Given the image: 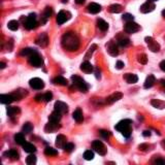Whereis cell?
I'll list each match as a JSON object with an SVG mask.
<instances>
[{"label":"cell","mask_w":165,"mask_h":165,"mask_svg":"<svg viewBox=\"0 0 165 165\" xmlns=\"http://www.w3.org/2000/svg\"><path fill=\"white\" fill-rule=\"evenodd\" d=\"M37 53V51L35 48H23L22 51L20 52V55L23 56V57H30L31 55L33 54Z\"/></svg>","instance_id":"obj_31"},{"label":"cell","mask_w":165,"mask_h":165,"mask_svg":"<svg viewBox=\"0 0 165 165\" xmlns=\"http://www.w3.org/2000/svg\"><path fill=\"white\" fill-rule=\"evenodd\" d=\"M6 112H7V116L10 118H13V117H15V116L19 115V113H21V109H20V107H18V106H9L6 109Z\"/></svg>","instance_id":"obj_25"},{"label":"cell","mask_w":165,"mask_h":165,"mask_svg":"<svg viewBox=\"0 0 165 165\" xmlns=\"http://www.w3.org/2000/svg\"><path fill=\"white\" fill-rule=\"evenodd\" d=\"M15 142L20 145H23L24 143L26 142V139H25V136H24V133H17L15 135Z\"/></svg>","instance_id":"obj_34"},{"label":"cell","mask_w":165,"mask_h":165,"mask_svg":"<svg viewBox=\"0 0 165 165\" xmlns=\"http://www.w3.org/2000/svg\"><path fill=\"white\" fill-rule=\"evenodd\" d=\"M5 66H6V64L4 63V62H0V68L1 69H4Z\"/></svg>","instance_id":"obj_55"},{"label":"cell","mask_w":165,"mask_h":165,"mask_svg":"<svg viewBox=\"0 0 165 165\" xmlns=\"http://www.w3.org/2000/svg\"><path fill=\"white\" fill-rule=\"evenodd\" d=\"M124 78H125L126 82L128 84H135L138 81V77L134 74H126L124 75Z\"/></svg>","instance_id":"obj_28"},{"label":"cell","mask_w":165,"mask_h":165,"mask_svg":"<svg viewBox=\"0 0 165 165\" xmlns=\"http://www.w3.org/2000/svg\"><path fill=\"white\" fill-rule=\"evenodd\" d=\"M109 13H119L123 10V7H122L121 4H112L109 6Z\"/></svg>","instance_id":"obj_35"},{"label":"cell","mask_w":165,"mask_h":165,"mask_svg":"<svg viewBox=\"0 0 165 165\" xmlns=\"http://www.w3.org/2000/svg\"><path fill=\"white\" fill-rule=\"evenodd\" d=\"M155 164H165V160L164 159H157V160H155Z\"/></svg>","instance_id":"obj_50"},{"label":"cell","mask_w":165,"mask_h":165,"mask_svg":"<svg viewBox=\"0 0 165 165\" xmlns=\"http://www.w3.org/2000/svg\"><path fill=\"white\" fill-rule=\"evenodd\" d=\"M161 145H162V147H163L165 149V139L164 140H162V142H161Z\"/></svg>","instance_id":"obj_57"},{"label":"cell","mask_w":165,"mask_h":165,"mask_svg":"<svg viewBox=\"0 0 165 165\" xmlns=\"http://www.w3.org/2000/svg\"><path fill=\"white\" fill-rule=\"evenodd\" d=\"M4 156L7 157V158H10L13 159V160H18L19 159V153L17 150H13V149H12V150L9 151H6V152L4 153Z\"/></svg>","instance_id":"obj_26"},{"label":"cell","mask_w":165,"mask_h":165,"mask_svg":"<svg viewBox=\"0 0 165 165\" xmlns=\"http://www.w3.org/2000/svg\"><path fill=\"white\" fill-rule=\"evenodd\" d=\"M61 125L59 124V122H53V121H48V124H45V131L47 133H53V132L57 131L58 129H60Z\"/></svg>","instance_id":"obj_12"},{"label":"cell","mask_w":165,"mask_h":165,"mask_svg":"<svg viewBox=\"0 0 165 165\" xmlns=\"http://www.w3.org/2000/svg\"><path fill=\"white\" fill-rule=\"evenodd\" d=\"M122 19H123V21H125V22H131V21L134 20V17L131 13H124Z\"/></svg>","instance_id":"obj_44"},{"label":"cell","mask_w":165,"mask_h":165,"mask_svg":"<svg viewBox=\"0 0 165 165\" xmlns=\"http://www.w3.org/2000/svg\"><path fill=\"white\" fill-rule=\"evenodd\" d=\"M84 158H85V160H93L94 159V153L92 152L91 150H88L86 151L85 153H84Z\"/></svg>","instance_id":"obj_42"},{"label":"cell","mask_w":165,"mask_h":165,"mask_svg":"<svg viewBox=\"0 0 165 165\" xmlns=\"http://www.w3.org/2000/svg\"><path fill=\"white\" fill-rule=\"evenodd\" d=\"M117 42L118 45L122 48H126L130 45V39L127 36H124V34H118L117 36Z\"/></svg>","instance_id":"obj_16"},{"label":"cell","mask_w":165,"mask_h":165,"mask_svg":"<svg viewBox=\"0 0 165 165\" xmlns=\"http://www.w3.org/2000/svg\"><path fill=\"white\" fill-rule=\"evenodd\" d=\"M97 27H98L101 31H106L107 29H109V24L105 22L104 20H102V19H98V20H97Z\"/></svg>","instance_id":"obj_33"},{"label":"cell","mask_w":165,"mask_h":165,"mask_svg":"<svg viewBox=\"0 0 165 165\" xmlns=\"http://www.w3.org/2000/svg\"><path fill=\"white\" fill-rule=\"evenodd\" d=\"M160 68L163 70V71H165V60H163L160 63Z\"/></svg>","instance_id":"obj_52"},{"label":"cell","mask_w":165,"mask_h":165,"mask_svg":"<svg viewBox=\"0 0 165 165\" xmlns=\"http://www.w3.org/2000/svg\"><path fill=\"white\" fill-rule=\"evenodd\" d=\"M149 148H150V145H149L148 143H142V145H139V147H138L140 151H148Z\"/></svg>","instance_id":"obj_47"},{"label":"cell","mask_w":165,"mask_h":165,"mask_svg":"<svg viewBox=\"0 0 165 165\" xmlns=\"http://www.w3.org/2000/svg\"><path fill=\"white\" fill-rule=\"evenodd\" d=\"M70 18H71V13L69 12H67V10H61L57 15L56 21L58 23V25H62V24H64L68 20H70Z\"/></svg>","instance_id":"obj_8"},{"label":"cell","mask_w":165,"mask_h":165,"mask_svg":"<svg viewBox=\"0 0 165 165\" xmlns=\"http://www.w3.org/2000/svg\"><path fill=\"white\" fill-rule=\"evenodd\" d=\"M54 107H55L56 110L60 112L61 113H66L67 112H68V105H67L66 103H64V102H62V101H56Z\"/></svg>","instance_id":"obj_20"},{"label":"cell","mask_w":165,"mask_h":165,"mask_svg":"<svg viewBox=\"0 0 165 165\" xmlns=\"http://www.w3.org/2000/svg\"><path fill=\"white\" fill-rule=\"evenodd\" d=\"M72 118H74V120L75 122H77V123H82L84 121V116H83V112L81 109H77L72 113Z\"/></svg>","instance_id":"obj_24"},{"label":"cell","mask_w":165,"mask_h":165,"mask_svg":"<svg viewBox=\"0 0 165 165\" xmlns=\"http://www.w3.org/2000/svg\"><path fill=\"white\" fill-rule=\"evenodd\" d=\"M139 30H140V26L137 23L133 22V21H131V22H127L125 24V26H124V31L128 34L136 33V32L139 31Z\"/></svg>","instance_id":"obj_7"},{"label":"cell","mask_w":165,"mask_h":165,"mask_svg":"<svg viewBox=\"0 0 165 165\" xmlns=\"http://www.w3.org/2000/svg\"><path fill=\"white\" fill-rule=\"evenodd\" d=\"M131 124H132V121L126 119V120H122V121L119 122L117 125H116L115 128H116V130L121 132V133L123 134L126 138H128V137H130L131 132H132Z\"/></svg>","instance_id":"obj_2"},{"label":"cell","mask_w":165,"mask_h":165,"mask_svg":"<svg viewBox=\"0 0 165 165\" xmlns=\"http://www.w3.org/2000/svg\"><path fill=\"white\" fill-rule=\"evenodd\" d=\"M92 148L94 149V151H95L96 153H98L99 155H101V156L106 155V153H107L106 147H105L104 143L102 142H100V140H94V142H92Z\"/></svg>","instance_id":"obj_5"},{"label":"cell","mask_w":165,"mask_h":165,"mask_svg":"<svg viewBox=\"0 0 165 165\" xmlns=\"http://www.w3.org/2000/svg\"><path fill=\"white\" fill-rule=\"evenodd\" d=\"M7 27H9V30H12V31L18 30V29H19V22H18V21H16V20L9 21V24H7Z\"/></svg>","instance_id":"obj_36"},{"label":"cell","mask_w":165,"mask_h":165,"mask_svg":"<svg viewBox=\"0 0 165 165\" xmlns=\"http://www.w3.org/2000/svg\"><path fill=\"white\" fill-rule=\"evenodd\" d=\"M160 83H161V85L163 86V87H165V80H161Z\"/></svg>","instance_id":"obj_56"},{"label":"cell","mask_w":165,"mask_h":165,"mask_svg":"<svg viewBox=\"0 0 165 165\" xmlns=\"http://www.w3.org/2000/svg\"><path fill=\"white\" fill-rule=\"evenodd\" d=\"M44 100V95H41V94H38V95L35 96V101L36 102H40Z\"/></svg>","instance_id":"obj_48"},{"label":"cell","mask_w":165,"mask_h":165,"mask_svg":"<svg viewBox=\"0 0 165 165\" xmlns=\"http://www.w3.org/2000/svg\"><path fill=\"white\" fill-rule=\"evenodd\" d=\"M137 61L139 62L140 64H147L148 63V56L145 54H140V55L137 56Z\"/></svg>","instance_id":"obj_40"},{"label":"cell","mask_w":165,"mask_h":165,"mask_svg":"<svg viewBox=\"0 0 165 165\" xmlns=\"http://www.w3.org/2000/svg\"><path fill=\"white\" fill-rule=\"evenodd\" d=\"M124 66H125V65H124V62H122V61H118L117 64H116V67H117V69H122Z\"/></svg>","instance_id":"obj_49"},{"label":"cell","mask_w":165,"mask_h":165,"mask_svg":"<svg viewBox=\"0 0 165 165\" xmlns=\"http://www.w3.org/2000/svg\"><path fill=\"white\" fill-rule=\"evenodd\" d=\"M80 68L83 72H85V74H91V72H93V70H94V66L92 65L89 61L86 60L85 62H83V63L81 64Z\"/></svg>","instance_id":"obj_21"},{"label":"cell","mask_w":165,"mask_h":165,"mask_svg":"<svg viewBox=\"0 0 165 165\" xmlns=\"http://www.w3.org/2000/svg\"><path fill=\"white\" fill-rule=\"evenodd\" d=\"M118 42H116L115 40H109L106 44V52L109 54L110 56L116 57L119 55V48H118Z\"/></svg>","instance_id":"obj_6"},{"label":"cell","mask_w":165,"mask_h":165,"mask_svg":"<svg viewBox=\"0 0 165 165\" xmlns=\"http://www.w3.org/2000/svg\"><path fill=\"white\" fill-rule=\"evenodd\" d=\"M62 118V113L58 110H54V112L48 116V121H53V122H60Z\"/></svg>","instance_id":"obj_27"},{"label":"cell","mask_w":165,"mask_h":165,"mask_svg":"<svg viewBox=\"0 0 165 165\" xmlns=\"http://www.w3.org/2000/svg\"><path fill=\"white\" fill-rule=\"evenodd\" d=\"M155 4H154V2L153 1H150V0H148L147 2H145L142 6H140V13H151V12H153L154 9H155Z\"/></svg>","instance_id":"obj_13"},{"label":"cell","mask_w":165,"mask_h":165,"mask_svg":"<svg viewBox=\"0 0 165 165\" xmlns=\"http://www.w3.org/2000/svg\"><path fill=\"white\" fill-rule=\"evenodd\" d=\"M97 48V45H92L90 48H89V51L87 52V54L85 55V59L86 60H88V59H90L92 55H93V53H94V51H95Z\"/></svg>","instance_id":"obj_39"},{"label":"cell","mask_w":165,"mask_h":165,"mask_svg":"<svg viewBox=\"0 0 165 165\" xmlns=\"http://www.w3.org/2000/svg\"><path fill=\"white\" fill-rule=\"evenodd\" d=\"M151 104H152L154 107L159 109H165V102L162 101V100H159V99H153L152 101H151Z\"/></svg>","instance_id":"obj_32"},{"label":"cell","mask_w":165,"mask_h":165,"mask_svg":"<svg viewBox=\"0 0 165 165\" xmlns=\"http://www.w3.org/2000/svg\"><path fill=\"white\" fill-rule=\"evenodd\" d=\"M142 135L145 137H148V136H151V131L150 130H145L142 132Z\"/></svg>","instance_id":"obj_51"},{"label":"cell","mask_w":165,"mask_h":165,"mask_svg":"<svg viewBox=\"0 0 165 165\" xmlns=\"http://www.w3.org/2000/svg\"><path fill=\"white\" fill-rule=\"evenodd\" d=\"M95 77H96V78H98V80H100V77H101V75H100V71H98V69L95 70Z\"/></svg>","instance_id":"obj_53"},{"label":"cell","mask_w":165,"mask_h":165,"mask_svg":"<svg viewBox=\"0 0 165 165\" xmlns=\"http://www.w3.org/2000/svg\"><path fill=\"white\" fill-rule=\"evenodd\" d=\"M62 2H63V3H65V2H67V0H62Z\"/></svg>","instance_id":"obj_59"},{"label":"cell","mask_w":165,"mask_h":165,"mask_svg":"<svg viewBox=\"0 0 165 165\" xmlns=\"http://www.w3.org/2000/svg\"><path fill=\"white\" fill-rule=\"evenodd\" d=\"M74 1H75V3H77V4H84L86 0H74Z\"/></svg>","instance_id":"obj_54"},{"label":"cell","mask_w":165,"mask_h":165,"mask_svg":"<svg viewBox=\"0 0 165 165\" xmlns=\"http://www.w3.org/2000/svg\"><path fill=\"white\" fill-rule=\"evenodd\" d=\"M52 15H53V9H52V7L47 6V7H45V9L44 13H42L41 18H40V24H41V25H45V24L48 22V19L52 17Z\"/></svg>","instance_id":"obj_14"},{"label":"cell","mask_w":165,"mask_h":165,"mask_svg":"<svg viewBox=\"0 0 165 165\" xmlns=\"http://www.w3.org/2000/svg\"><path fill=\"white\" fill-rule=\"evenodd\" d=\"M150 1H153V2H155V1H158V0H150Z\"/></svg>","instance_id":"obj_60"},{"label":"cell","mask_w":165,"mask_h":165,"mask_svg":"<svg viewBox=\"0 0 165 165\" xmlns=\"http://www.w3.org/2000/svg\"><path fill=\"white\" fill-rule=\"evenodd\" d=\"M45 154L47 156H56L58 155V151L56 149H53L51 147H47L45 149Z\"/></svg>","instance_id":"obj_37"},{"label":"cell","mask_w":165,"mask_h":165,"mask_svg":"<svg viewBox=\"0 0 165 165\" xmlns=\"http://www.w3.org/2000/svg\"><path fill=\"white\" fill-rule=\"evenodd\" d=\"M71 81H72V85H74V87L75 89H77L80 92H82V93H87V92H88L89 85L81 77L75 75V74L72 75Z\"/></svg>","instance_id":"obj_3"},{"label":"cell","mask_w":165,"mask_h":165,"mask_svg":"<svg viewBox=\"0 0 165 165\" xmlns=\"http://www.w3.org/2000/svg\"><path fill=\"white\" fill-rule=\"evenodd\" d=\"M63 150L65 151V152H67V153H71L72 151L74 150V143H71V142H67Z\"/></svg>","instance_id":"obj_43"},{"label":"cell","mask_w":165,"mask_h":165,"mask_svg":"<svg viewBox=\"0 0 165 165\" xmlns=\"http://www.w3.org/2000/svg\"><path fill=\"white\" fill-rule=\"evenodd\" d=\"M29 85H30V87L32 89H34V90H41V89H44L45 87V82L39 77H34L30 80Z\"/></svg>","instance_id":"obj_11"},{"label":"cell","mask_w":165,"mask_h":165,"mask_svg":"<svg viewBox=\"0 0 165 165\" xmlns=\"http://www.w3.org/2000/svg\"><path fill=\"white\" fill-rule=\"evenodd\" d=\"M32 130H33V126H32L31 123H25V124H24V126H23V128H22V132H23V133L28 134V133H30Z\"/></svg>","instance_id":"obj_38"},{"label":"cell","mask_w":165,"mask_h":165,"mask_svg":"<svg viewBox=\"0 0 165 165\" xmlns=\"http://www.w3.org/2000/svg\"><path fill=\"white\" fill-rule=\"evenodd\" d=\"M23 149L26 153H29V154H32V153H35L36 152V147L33 145V143H30V142H25L23 145Z\"/></svg>","instance_id":"obj_29"},{"label":"cell","mask_w":165,"mask_h":165,"mask_svg":"<svg viewBox=\"0 0 165 165\" xmlns=\"http://www.w3.org/2000/svg\"><path fill=\"white\" fill-rule=\"evenodd\" d=\"M44 60H42L41 56L38 55V53H35L33 55L29 57V64L34 67H41Z\"/></svg>","instance_id":"obj_9"},{"label":"cell","mask_w":165,"mask_h":165,"mask_svg":"<svg viewBox=\"0 0 165 165\" xmlns=\"http://www.w3.org/2000/svg\"><path fill=\"white\" fill-rule=\"evenodd\" d=\"M87 10L90 13H93V15H96L99 12H101V5H99L98 3H94L92 2L87 6Z\"/></svg>","instance_id":"obj_22"},{"label":"cell","mask_w":165,"mask_h":165,"mask_svg":"<svg viewBox=\"0 0 165 165\" xmlns=\"http://www.w3.org/2000/svg\"><path fill=\"white\" fill-rule=\"evenodd\" d=\"M13 101H16V100L13 94H1L0 95V102L2 104H10Z\"/></svg>","instance_id":"obj_18"},{"label":"cell","mask_w":165,"mask_h":165,"mask_svg":"<svg viewBox=\"0 0 165 165\" xmlns=\"http://www.w3.org/2000/svg\"><path fill=\"white\" fill-rule=\"evenodd\" d=\"M53 83L56 84V85H60V86H67L68 85V81L66 80L65 77H61V75H58L53 80Z\"/></svg>","instance_id":"obj_30"},{"label":"cell","mask_w":165,"mask_h":165,"mask_svg":"<svg viewBox=\"0 0 165 165\" xmlns=\"http://www.w3.org/2000/svg\"><path fill=\"white\" fill-rule=\"evenodd\" d=\"M145 42H147L149 48H150L152 52L158 53L159 51H160V45H159L154 38H152V37H150V36H147L145 38Z\"/></svg>","instance_id":"obj_10"},{"label":"cell","mask_w":165,"mask_h":165,"mask_svg":"<svg viewBox=\"0 0 165 165\" xmlns=\"http://www.w3.org/2000/svg\"><path fill=\"white\" fill-rule=\"evenodd\" d=\"M36 45H38L39 47L41 48H45L47 45H48V36L47 33H41L39 35L38 37H37L36 39Z\"/></svg>","instance_id":"obj_15"},{"label":"cell","mask_w":165,"mask_h":165,"mask_svg":"<svg viewBox=\"0 0 165 165\" xmlns=\"http://www.w3.org/2000/svg\"><path fill=\"white\" fill-rule=\"evenodd\" d=\"M122 97H123V94H122L121 92H116V93H113L110 96L107 97V98L105 99V102H106L107 104H112L113 102H117L120 99H122Z\"/></svg>","instance_id":"obj_17"},{"label":"cell","mask_w":165,"mask_h":165,"mask_svg":"<svg viewBox=\"0 0 165 165\" xmlns=\"http://www.w3.org/2000/svg\"><path fill=\"white\" fill-rule=\"evenodd\" d=\"M38 26V22L36 21V13H30L28 17L25 18V21H24V27L28 30H32V29H35Z\"/></svg>","instance_id":"obj_4"},{"label":"cell","mask_w":165,"mask_h":165,"mask_svg":"<svg viewBox=\"0 0 165 165\" xmlns=\"http://www.w3.org/2000/svg\"><path fill=\"white\" fill-rule=\"evenodd\" d=\"M162 16H163V17L165 18V9L162 10Z\"/></svg>","instance_id":"obj_58"},{"label":"cell","mask_w":165,"mask_h":165,"mask_svg":"<svg viewBox=\"0 0 165 165\" xmlns=\"http://www.w3.org/2000/svg\"><path fill=\"white\" fill-rule=\"evenodd\" d=\"M99 133H100V135H101L102 137H103V138H109V135H110V132L109 131L103 130V129H101V130L99 131Z\"/></svg>","instance_id":"obj_46"},{"label":"cell","mask_w":165,"mask_h":165,"mask_svg":"<svg viewBox=\"0 0 165 165\" xmlns=\"http://www.w3.org/2000/svg\"><path fill=\"white\" fill-rule=\"evenodd\" d=\"M155 83H156V77H154L153 74H150L147 78H145L143 87H145V89H150L155 85Z\"/></svg>","instance_id":"obj_23"},{"label":"cell","mask_w":165,"mask_h":165,"mask_svg":"<svg viewBox=\"0 0 165 165\" xmlns=\"http://www.w3.org/2000/svg\"><path fill=\"white\" fill-rule=\"evenodd\" d=\"M67 143V138L65 135L63 134H59L58 136L56 137V147L59 149H64L65 145Z\"/></svg>","instance_id":"obj_19"},{"label":"cell","mask_w":165,"mask_h":165,"mask_svg":"<svg viewBox=\"0 0 165 165\" xmlns=\"http://www.w3.org/2000/svg\"><path fill=\"white\" fill-rule=\"evenodd\" d=\"M61 45L64 50L74 52L80 48V38L74 32H66L61 38Z\"/></svg>","instance_id":"obj_1"},{"label":"cell","mask_w":165,"mask_h":165,"mask_svg":"<svg viewBox=\"0 0 165 165\" xmlns=\"http://www.w3.org/2000/svg\"><path fill=\"white\" fill-rule=\"evenodd\" d=\"M26 163L28 165H33L36 163V157H35V155H33V153L26 158Z\"/></svg>","instance_id":"obj_41"},{"label":"cell","mask_w":165,"mask_h":165,"mask_svg":"<svg viewBox=\"0 0 165 165\" xmlns=\"http://www.w3.org/2000/svg\"><path fill=\"white\" fill-rule=\"evenodd\" d=\"M52 99H53V94L51 92H47L44 95V101L45 102H50Z\"/></svg>","instance_id":"obj_45"}]
</instances>
